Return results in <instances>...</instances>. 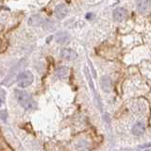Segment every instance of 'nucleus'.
I'll list each match as a JSON object with an SVG mask.
<instances>
[{
  "instance_id": "nucleus-5",
  "label": "nucleus",
  "mask_w": 151,
  "mask_h": 151,
  "mask_svg": "<svg viewBox=\"0 0 151 151\" xmlns=\"http://www.w3.org/2000/svg\"><path fill=\"white\" fill-rule=\"evenodd\" d=\"M68 13V8L64 4H59L55 8V15L58 19H63Z\"/></svg>"
},
{
  "instance_id": "nucleus-4",
  "label": "nucleus",
  "mask_w": 151,
  "mask_h": 151,
  "mask_svg": "<svg viewBox=\"0 0 151 151\" xmlns=\"http://www.w3.org/2000/svg\"><path fill=\"white\" fill-rule=\"evenodd\" d=\"M61 56L66 61H74L78 58V54L69 48H63L61 50Z\"/></svg>"
},
{
  "instance_id": "nucleus-2",
  "label": "nucleus",
  "mask_w": 151,
  "mask_h": 151,
  "mask_svg": "<svg viewBox=\"0 0 151 151\" xmlns=\"http://www.w3.org/2000/svg\"><path fill=\"white\" fill-rule=\"evenodd\" d=\"M33 80H34V76L29 71H23L17 77V82H18V85L21 88L29 87V85H31Z\"/></svg>"
},
{
  "instance_id": "nucleus-1",
  "label": "nucleus",
  "mask_w": 151,
  "mask_h": 151,
  "mask_svg": "<svg viewBox=\"0 0 151 151\" xmlns=\"http://www.w3.org/2000/svg\"><path fill=\"white\" fill-rule=\"evenodd\" d=\"M14 95L17 102L22 106V108L26 110L36 109L37 103L29 93H27L26 91H23V90H15Z\"/></svg>"
},
{
  "instance_id": "nucleus-6",
  "label": "nucleus",
  "mask_w": 151,
  "mask_h": 151,
  "mask_svg": "<svg viewBox=\"0 0 151 151\" xmlns=\"http://www.w3.org/2000/svg\"><path fill=\"white\" fill-rule=\"evenodd\" d=\"M145 131H146V126L143 122L136 123L132 128V133L136 136H140V135L144 134Z\"/></svg>"
},
{
  "instance_id": "nucleus-12",
  "label": "nucleus",
  "mask_w": 151,
  "mask_h": 151,
  "mask_svg": "<svg viewBox=\"0 0 151 151\" xmlns=\"http://www.w3.org/2000/svg\"><path fill=\"white\" fill-rule=\"evenodd\" d=\"M1 104H2V101H1V99H0V106H1Z\"/></svg>"
},
{
  "instance_id": "nucleus-7",
  "label": "nucleus",
  "mask_w": 151,
  "mask_h": 151,
  "mask_svg": "<svg viewBox=\"0 0 151 151\" xmlns=\"http://www.w3.org/2000/svg\"><path fill=\"white\" fill-rule=\"evenodd\" d=\"M101 87L106 93L112 91V80L109 77H103L101 78Z\"/></svg>"
},
{
  "instance_id": "nucleus-8",
  "label": "nucleus",
  "mask_w": 151,
  "mask_h": 151,
  "mask_svg": "<svg viewBox=\"0 0 151 151\" xmlns=\"http://www.w3.org/2000/svg\"><path fill=\"white\" fill-rule=\"evenodd\" d=\"M55 39H56L57 43H59V44H66L67 42H69L70 36H69V34L66 32H60L56 35Z\"/></svg>"
},
{
  "instance_id": "nucleus-10",
  "label": "nucleus",
  "mask_w": 151,
  "mask_h": 151,
  "mask_svg": "<svg viewBox=\"0 0 151 151\" xmlns=\"http://www.w3.org/2000/svg\"><path fill=\"white\" fill-rule=\"evenodd\" d=\"M148 6H149V1H147V0H142V1L137 2V9L141 12H145L147 8H148Z\"/></svg>"
},
{
  "instance_id": "nucleus-3",
  "label": "nucleus",
  "mask_w": 151,
  "mask_h": 151,
  "mask_svg": "<svg viewBox=\"0 0 151 151\" xmlns=\"http://www.w3.org/2000/svg\"><path fill=\"white\" fill-rule=\"evenodd\" d=\"M127 10L125 8H122V7H118L116 8L114 11H113V19L116 22H123L124 20L127 18Z\"/></svg>"
},
{
  "instance_id": "nucleus-9",
  "label": "nucleus",
  "mask_w": 151,
  "mask_h": 151,
  "mask_svg": "<svg viewBox=\"0 0 151 151\" xmlns=\"http://www.w3.org/2000/svg\"><path fill=\"white\" fill-rule=\"evenodd\" d=\"M56 74L58 76V78H67L68 75H69V69H68L67 67L61 66V67L58 68V69H57Z\"/></svg>"
},
{
  "instance_id": "nucleus-11",
  "label": "nucleus",
  "mask_w": 151,
  "mask_h": 151,
  "mask_svg": "<svg viewBox=\"0 0 151 151\" xmlns=\"http://www.w3.org/2000/svg\"><path fill=\"white\" fill-rule=\"evenodd\" d=\"M43 22V19L40 16H33L29 19V25L32 26H39L41 23Z\"/></svg>"
}]
</instances>
